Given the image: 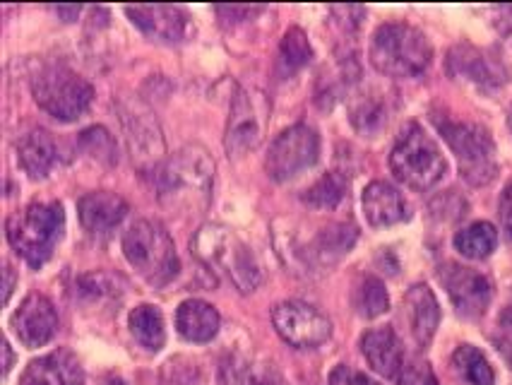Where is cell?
I'll return each instance as SVG.
<instances>
[{
	"instance_id": "1",
	"label": "cell",
	"mask_w": 512,
	"mask_h": 385,
	"mask_svg": "<svg viewBox=\"0 0 512 385\" xmlns=\"http://www.w3.org/2000/svg\"><path fill=\"white\" fill-rule=\"evenodd\" d=\"M214 162L198 145H188L154 171V186L164 207L183 215H198L212 200Z\"/></svg>"
},
{
	"instance_id": "25",
	"label": "cell",
	"mask_w": 512,
	"mask_h": 385,
	"mask_svg": "<svg viewBox=\"0 0 512 385\" xmlns=\"http://www.w3.org/2000/svg\"><path fill=\"white\" fill-rule=\"evenodd\" d=\"M224 385H287L284 378L265 364H253L246 357H229L222 366Z\"/></svg>"
},
{
	"instance_id": "32",
	"label": "cell",
	"mask_w": 512,
	"mask_h": 385,
	"mask_svg": "<svg viewBox=\"0 0 512 385\" xmlns=\"http://www.w3.org/2000/svg\"><path fill=\"white\" fill-rule=\"evenodd\" d=\"M279 56H282V63L287 65L289 70H301L311 63L313 49H311V44H308V37L301 32L299 27L289 29V32L284 34Z\"/></svg>"
},
{
	"instance_id": "38",
	"label": "cell",
	"mask_w": 512,
	"mask_h": 385,
	"mask_svg": "<svg viewBox=\"0 0 512 385\" xmlns=\"http://www.w3.org/2000/svg\"><path fill=\"white\" fill-rule=\"evenodd\" d=\"M13 287H15V275H13V268H5V301L10 299V294H13Z\"/></svg>"
},
{
	"instance_id": "41",
	"label": "cell",
	"mask_w": 512,
	"mask_h": 385,
	"mask_svg": "<svg viewBox=\"0 0 512 385\" xmlns=\"http://www.w3.org/2000/svg\"><path fill=\"white\" fill-rule=\"evenodd\" d=\"M106 385H121V383H116V381H111V383H106Z\"/></svg>"
},
{
	"instance_id": "24",
	"label": "cell",
	"mask_w": 512,
	"mask_h": 385,
	"mask_svg": "<svg viewBox=\"0 0 512 385\" xmlns=\"http://www.w3.org/2000/svg\"><path fill=\"white\" fill-rule=\"evenodd\" d=\"M176 328L188 342H210L219 333L217 308L200 299H188L178 306Z\"/></svg>"
},
{
	"instance_id": "7",
	"label": "cell",
	"mask_w": 512,
	"mask_h": 385,
	"mask_svg": "<svg viewBox=\"0 0 512 385\" xmlns=\"http://www.w3.org/2000/svg\"><path fill=\"white\" fill-rule=\"evenodd\" d=\"M32 94L46 114L63 123L85 116L94 99L92 85L65 65H51L41 70L32 80Z\"/></svg>"
},
{
	"instance_id": "42",
	"label": "cell",
	"mask_w": 512,
	"mask_h": 385,
	"mask_svg": "<svg viewBox=\"0 0 512 385\" xmlns=\"http://www.w3.org/2000/svg\"><path fill=\"white\" fill-rule=\"evenodd\" d=\"M510 128H512V114H510Z\"/></svg>"
},
{
	"instance_id": "35",
	"label": "cell",
	"mask_w": 512,
	"mask_h": 385,
	"mask_svg": "<svg viewBox=\"0 0 512 385\" xmlns=\"http://www.w3.org/2000/svg\"><path fill=\"white\" fill-rule=\"evenodd\" d=\"M330 385H380V383H375L373 378L366 376V373L351 369V366H337V369L330 373Z\"/></svg>"
},
{
	"instance_id": "37",
	"label": "cell",
	"mask_w": 512,
	"mask_h": 385,
	"mask_svg": "<svg viewBox=\"0 0 512 385\" xmlns=\"http://www.w3.org/2000/svg\"><path fill=\"white\" fill-rule=\"evenodd\" d=\"M500 224H503L505 236L512 241V183L503 191L500 198Z\"/></svg>"
},
{
	"instance_id": "29",
	"label": "cell",
	"mask_w": 512,
	"mask_h": 385,
	"mask_svg": "<svg viewBox=\"0 0 512 385\" xmlns=\"http://www.w3.org/2000/svg\"><path fill=\"white\" fill-rule=\"evenodd\" d=\"M349 181L347 176L339 174V171H330L323 179L315 181L303 195V203L315 207V210H335L342 205V200L347 198Z\"/></svg>"
},
{
	"instance_id": "11",
	"label": "cell",
	"mask_w": 512,
	"mask_h": 385,
	"mask_svg": "<svg viewBox=\"0 0 512 385\" xmlns=\"http://www.w3.org/2000/svg\"><path fill=\"white\" fill-rule=\"evenodd\" d=\"M272 323L284 342L299 349L320 347L330 340L332 323L327 316L303 301H282L272 311Z\"/></svg>"
},
{
	"instance_id": "17",
	"label": "cell",
	"mask_w": 512,
	"mask_h": 385,
	"mask_svg": "<svg viewBox=\"0 0 512 385\" xmlns=\"http://www.w3.org/2000/svg\"><path fill=\"white\" fill-rule=\"evenodd\" d=\"M125 133H128V145L133 152V159L142 169L157 171L162 167L159 157L164 152V140L159 135L157 121H152L147 111L135 109L133 114L123 116Z\"/></svg>"
},
{
	"instance_id": "33",
	"label": "cell",
	"mask_w": 512,
	"mask_h": 385,
	"mask_svg": "<svg viewBox=\"0 0 512 385\" xmlns=\"http://www.w3.org/2000/svg\"><path fill=\"white\" fill-rule=\"evenodd\" d=\"M80 142L87 147V152L92 157H97L99 162H116V150H113L111 135L104 128H89L80 135Z\"/></svg>"
},
{
	"instance_id": "36",
	"label": "cell",
	"mask_w": 512,
	"mask_h": 385,
	"mask_svg": "<svg viewBox=\"0 0 512 385\" xmlns=\"http://www.w3.org/2000/svg\"><path fill=\"white\" fill-rule=\"evenodd\" d=\"M496 342H498L500 352H503V357L508 359L512 366V316H508V313H503V316H500Z\"/></svg>"
},
{
	"instance_id": "22",
	"label": "cell",
	"mask_w": 512,
	"mask_h": 385,
	"mask_svg": "<svg viewBox=\"0 0 512 385\" xmlns=\"http://www.w3.org/2000/svg\"><path fill=\"white\" fill-rule=\"evenodd\" d=\"M17 159H20L22 169L27 171L29 179H46L58 164L56 140L46 130H32L17 145Z\"/></svg>"
},
{
	"instance_id": "23",
	"label": "cell",
	"mask_w": 512,
	"mask_h": 385,
	"mask_svg": "<svg viewBox=\"0 0 512 385\" xmlns=\"http://www.w3.org/2000/svg\"><path fill=\"white\" fill-rule=\"evenodd\" d=\"M450 73L467 77V80L476 82V85H500L505 80L503 65L493 58H488L486 53L472 46H457L450 51Z\"/></svg>"
},
{
	"instance_id": "10",
	"label": "cell",
	"mask_w": 512,
	"mask_h": 385,
	"mask_svg": "<svg viewBox=\"0 0 512 385\" xmlns=\"http://www.w3.org/2000/svg\"><path fill=\"white\" fill-rule=\"evenodd\" d=\"M320 157L318 133L306 123L291 126L279 133L267 152L265 169L272 179L284 183L296 179L306 169H311Z\"/></svg>"
},
{
	"instance_id": "40",
	"label": "cell",
	"mask_w": 512,
	"mask_h": 385,
	"mask_svg": "<svg viewBox=\"0 0 512 385\" xmlns=\"http://www.w3.org/2000/svg\"><path fill=\"white\" fill-rule=\"evenodd\" d=\"M503 313H508V316H512V304L508 306V308H505V311Z\"/></svg>"
},
{
	"instance_id": "30",
	"label": "cell",
	"mask_w": 512,
	"mask_h": 385,
	"mask_svg": "<svg viewBox=\"0 0 512 385\" xmlns=\"http://www.w3.org/2000/svg\"><path fill=\"white\" fill-rule=\"evenodd\" d=\"M354 308L361 318H378L383 313H388L390 296L385 284L378 277H361L354 289Z\"/></svg>"
},
{
	"instance_id": "4",
	"label": "cell",
	"mask_w": 512,
	"mask_h": 385,
	"mask_svg": "<svg viewBox=\"0 0 512 385\" xmlns=\"http://www.w3.org/2000/svg\"><path fill=\"white\" fill-rule=\"evenodd\" d=\"M368 56L378 73L388 77H414L431 65L433 51L424 32L404 22H390L375 29Z\"/></svg>"
},
{
	"instance_id": "15",
	"label": "cell",
	"mask_w": 512,
	"mask_h": 385,
	"mask_svg": "<svg viewBox=\"0 0 512 385\" xmlns=\"http://www.w3.org/2000/svg\"><path fill=\"white\" fill-rule=\"evenodd\" d=\"M356 241V227L347 222L327 224L308 241L306 246H294V256L301 258L308 268H330L339 258L347 256Z\"/></svg>"
},
{
	"instance_id": "21",
	"label": "cell",
	"mask_w": 512,
	"mask_h": 385,
	"mask_svg": "<svg viewBox=\"0 0 512 385\" xmlns=\"http://www.w3.org/2000/svg\"><path fill=\"white\" fill-rule=\"evenodd\" d=\"M363 215L373 227H392V224L407 222L409 205L390 183L373 181L363 191Z\"/></svg>"
},
{
	"instance_id": "20",
	"label": "cell",
	"mask_w": 512,
	"mask_h": 385,
	"mask_svg": "<svg viewBox=\"0 0 512 385\" xmlns=\"http://www.w3.org/2000/svg\"><path fill=\"white\" fill-rule=\"evenodd\" d=\"M361 352L375 373L385 378H397L404 366V349L400 337L392 328L368 330L361 337Z\"/></svg>"
},
{
	"instance_id": "28",
	"label": "cell",
	"mask_w": 512,
	"mask_h": 385,
	"mask_svg": "<svg viewBox=\"0 0 512 385\" xmlns=\"http://www.w3.org/2000/svg\"><path fill=\"white\" fill-rule=\"evenodd\" d=\"M452 369L460 373L462 381H467L469 385H493V381H496V373H493L488 359L472 345H462L455 349Z\"/></svg>"
},
{
	"instance_id": "26",
	"label": "cell",
	"mask_w": 512,
	"mask_h": 385,
	"mask_svg": "<svg viewBox=\"0 0 512 385\" xmlns=\"http://www.w3.org/2000/svg\"><path fill=\"white\" fill-rule=\"evenodd\" d=\"M130 333L145 347L147 352H159L166 342V328L164 316L157 306L142 304L130 313Z\"/></svg>"
},
{
	"instance_id": "39",
	"label": "cell",
	"mask_w": 512,
	"mask_h": 385,
	"mask_svg": "<svg viewBox=\"0 0 512 385\" xmlns=\"http://www.w3.org/2000/svg\"><path fill=\"white\" fill-rule=\"evenodd\" d=\"M3 352H5V366H3V373H8L10 369H13V352H10V345L5 342L3 345Z\"/></svg>"
},
{
	"instance_id": "34",
	"label": "cell",
	"mask_w": 512,
	"mask_h": 385,
	"mask_svg": "<svg viewBox=\"0 0 512 385\" xmlns=\"http://www.w3.org/2000/svg\"><path fill=\"white\" fill-rule=\"evenodd\" d=\"M397 385H438L431 366L426 361H404Z\"/></svg>"
},
{
	"instance_id": "6",
	"label": "cell",
	"mask_w": 512,
	"mask_h": 385,
	"mask_svg": "<svg viewBox=\"0 0 512 385\" xmlns=\"http://www.w3.org/2000/svg\"><path fill=\"white\" fill-rule=\"evenodd\" d=\"M390 167L404 186L414 188V191H428L443 179L448 162L438 150L436 140L419 123H409L402 130L397 145L392 147Z\"/></svg>"
},
{
	"instance_id": "31",
	"label": "cell",
	"mask_w": 512,
	"mask_h": 385,
	"mask_svg": "<svg viewBox=\"0 0 512 385\" xmlns=\"http://www.w3.org/2000/svg\"><path fill=\"white\" fill-rule=\"evenodd\" d=\"M351 123L361 130V133H375L388 123V111H385L383 99L378 94H359L351 102Z\"/></svg>"
},
{
	"instance_id": "8",
	"label": "cell",
	"mask_w": 512,
	"mask_h": 385,
	"mask_svg": "<svg viewBox=\"0 0 512 385\" xmlns=\"http://www.w3.org/2000/svg\"><path fill=\"white\" fill-rule=\"evenodd\" d=\"M438 128L450 150L455 152L464 181L472 183V186H486L496 179V145H493L486 128L476 126V123L452 121H440Z\"/></svg>"
},
{
	"instance_id": "5",
	"label": "cell",
	"mask_w": 512,
	"mask_h": 385,
	"mask_svg": "<svg viewBox=\"0 0 512 385\" xmlns=\"http://www.w3.org/2000/svg\"><path fill=\"white\" fill-rule=\"evenodd\" d=\"M123 253L133 270L152 287H164L181 270L174 239L159 222L140 219L123 236Z\"/></svg>"
},
{
	"instance_id": "2",
	"label": "cell",
	"mask_w": 512,
	"mask_h": 385,
	"mask_svg": "<svg viewBox=\"0 0 512 385\" xmlns=\"http://www.w3.org/2000/svg\"><path fill=\"white\" fill-rule=\"evenodd\" d=\"M195 258L207 268L229 280L241 294H250L258 289L263 272L255 253L238 239L234 229L224 224H205L193 236Z\"/></svg>"
},
{
	"instance_id": "18",
	"label": "cell",
	"mask_w": 512,
	"mask_h": 385,
	"mask_svg": "<svg viewBox=\"0 0 512 385\" xmlns=\"http://www.w3.org/2000/svg\"><path fill=\"white\" fill-rule=\"evenodd\" d=\"M404 318H407L409 333L421 349L431 345L440 325V306L436 294L426 284H414L404 296Z\"/></svg>"
},
{
	"instance_id": "27",
	"label": "cell",
	"mask_w": 512,
	"mask_h": 385,
	"mask_svg": "<svg viewBox=\"0 0 512 385\" xmlns=\"http://www.w3.org/2000/svg\"><path fill=\"white\" fill-rule=\"evenodd\" d=\"M498 244V231L493 224L476 222L455 234V248L469 260H484L493 253Z\"/></svg>"
},
{
	"instance_id": "13",
	"label": "cell",
	"mask_w": 512,
	"mask_h": 385,
	"mask_svg": "<svg viewBox=\"0 0 512 385\" xmlns=\"http://www.w3.org/2000/svg\"><path fill=\"white\" fill-rule=\"evenodd\" d=\"M125 15L147 37L166 41V44L186 41L193 32V20L178 5H128Z\"/></svg>"
},
{
	"instance_id": "14",
	"label": "cell",
	"mask_w": 512,
	"mask_h": 385,
	"mask_svg": "<svg viewBox=\"0 0 512 385\" xmlns=\"http://www.w3.org/2000/svg\"><path fill=\"white\" fill-rule=\"evenodd\" d=\"M13 330L22 345L34 349L53 340L58 330V313L46 296L29 294L13 313Z\"/></svg>"
},
{
	"instance_id": "12",
	"label": "cell",
	"mask_w": 512,
	"mask_h": 385,
	"mask_svg": "<svg viewBox=\"0 0 512 385\" xmlns=\"http://www.w3.org/2000/svg\"><path fill=\"white\" fill-rule=\"evenodd\" d=\"M438 277L460 316L479 318L491 306L493 284L481 272L457 263H445L440 265Z\"/></svg>"
},
{
	"instance_id": "16",
	"label": "cell",
	"mask_w": 512,
	"mask_h": 385,
	"mask_svg": "<svg viewBox=\"0 0 512 385\" xmlns=\"http://www.w3.org/2000/svg\"><path fill=\"white\" fill-rule=\"evenodd\" d=\"M85 383V371L80 361L68 349L46 354V357L34 359L22 373L20 385H82Z\"/></svg>"
},
{
	"instance_id": "9",
	"label": "cell",
	"mask_w": 512,
	"mask_h": 385,
	"mask_svg": "<svg viewBox=\"0 0 512 385\" xmlns=\"http://www.w3.org/2000/svg\"><path fill=\"white\" fill-rule=\"evenodd\" d=\"M267 121H270V102L265 92L246 87L238 90L231 99L229 121H226L224 147L229 157H243L260 145L265 138Z\"/></svg>"
},
{
	"instance_id": "3",
	"label": "cell",
	"mask_w": 512,
	"mask_h": 385,
	"mask_svg": "<svg viewBox=\"0 0 512 385\" xmlns=\"http://www.w3.org/2000/svg\"><path fill=\"white\" fill-rule=\"evenodd\" d=\"M65 231L61 203H32L8 219V241L27 265L41 268L53 256Z\"/></svg>"
},
{
	"instance_id": "19",
	"label": "cell",
	"mask_w": 512,
	"mask_h": 385,
	"mask_svg": "<svg viewBox=\"0 0 512 385\" xmlns=\"http://www.w3.org/2000/svg\"><path fill=\"white\" fill-rule=\"evenodd\" d=\"M77 212H80V222L89 234L106 236L111 234L118 224L128 215V203L121 195L109 191L87 193L85 198L77 203Z\"/></svg>"
}]
</instances>
